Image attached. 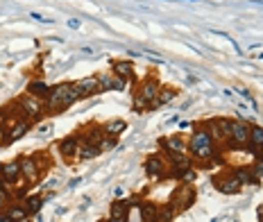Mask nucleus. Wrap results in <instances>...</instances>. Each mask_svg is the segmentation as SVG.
I'll use <instances>...</instances> for the list:
<instances>
[{"instance_id": "nucleus-1", "label": "nucleus", "mask_w": 263, "mask_h": 222, "mask_svg": "<svg viewBox=\"0 0 263 222\" xmlns=\"http://www.w3.org/2000/svg\"><path fill=\"white\" fill-rule=\"evenodd\" d=\"M78 100H80L78 86H75L73 82H62V84L50 89V95L46 98L44 104H46V111L54 114V111H64V109L73 107Z\"/></svg>"}, {"instance_id": "nucleus-2", "label": "nucleus", "mask_w": 263, "mask_h": 222, "mask_svg": "<svg viewBox=\"0 0 263 222\" xmlns=\"http://www.w3.org/2000/svg\"><path fill=\"white\" fill-rule=\"evenodd\" d=\"M188 152L200 161H209L216 157V141L211 138V134L206 129H198L193 134V138L188 141Z\"/></svg>"}, {"instance_id": "nucleus-3", "label": "nucleus", "mask_w": 263, "mask_h": 222, "mask_svg": "<svg viewBox=\"0 0 263 222\" xmlns=\"http://www.w3.org/2000/svg\"><path fill=\"white\" fill-rule=\"evenodd\" d=\"M193 202H195V188L190 186V184H180V186L172 191L170 200H168V204H172L177 213L190 209L193 207Z\"/></svg>"}, {"instance_id": "nucleus-4", "label": "nucleus", "mask_w": 263, "mask_h": 222, "mask_svg": "<svg viewBox=\"0 0 263 222\" xmlns=\"http://www.w3.org/2000/svg\"><path fill=\"white\" fill-rule=\"evenodd\" d=\"M250 141V125L243 120H232L229 123V148L232 150H240L245 148Z\"/></svg>"}, {"instance_id": "nucleus-5", "label": "nucleus", "mask_w": 263, "mask_h": 222, "mask_svg": "<svg viewBox=\"0 0 263 222\" xmlns=\"http://www.w3.org/2000/svg\"><path fill=\"white\" fill-rule=\"evenodd\" d=\"M16 104L20 107V111L25 114V118H28V120H36V118H41V116H44V111H46L44 100L32 98L30 93H25L23 98L16 100Z\"/></svg>"}, {"instance_id": "nucleus-6", "label": "nucleus", "mask_w": 263, "mask_h": 222, "mask_svg": "<svg viewBox=\"0 0 263 222\" xmlns=\"http://www.w3.org/2000/svg\"><path fill=\"white\" fill-rule=\"evenodd\" d=\"M229 123L232 120L227 118H209L204 123V129L211 134V138H214L216 143H229Z\"/></svg>"}, {"instance_id": "nucleus-7", "label": "nucleus", "mask_w": 263, "mask_h": 222, "mask_svg": "<svg viewBox=\"0 0 263 222\" xmlns=\"http://www.w3.org/2000/svg\"><path fill=\"white\" fill-rule=\"evenodd\" d=\"M166 170H168V163L161 154H150L146 159V173L150 179H164L166 177Z\"/></svg>"}, {"instance_id": "nucleus-8", "label": "nucleus", "mask_w": 263, "mask_h": 222, "mask_svg": "<svg viewBox=\"0 0 263 222\" xmlns=\"http://www.w3.org/2000/svg\"><path fill=\"white\" fill-rule=\"evenodd\" d=\"M80 145H82V138L70 134V136L59 141V154H62L66 161H73V159H78V154H80Z\"/></svg>"}, {"instance_id": "nucleus-9", "label": "nucleus", "mask_w": 263, "mask_h": 222, "mask_svg": "<svg viewBox=\"0 0 263 222\" xmlns=\"http://www.w3.org/2000/svg\"><path fill=\"white\" fill-rule=\"evenodd\" d=\"M78 86L80 98H91V95L100 93V82H98V75H91V77H84L80 82H75Z\"/></svg>"}, {"instance_id": "nucleus-10", "label": "nucleus", "mask_w": 263, "mask_h": 222, "mask_svg": "<svg viewBox=\"0 0 263 222\" xmlns=\"http://www.w3.org/2000/svg\"><path fill=\"white\" fill-rule=\"evenodd\" d=\"M216 191L222 193V195H238L240 193V182L234 177V175H229V177H220L216 179Z\"/></svg>"}, {"instance_id": "nucleus-11", "label": "nucleus", "mask_w": 263, "mask_h": 222, "mask_svg": "<svg viewBox=\"0 0 263 222\" xmlns=\"http://www.w3.org/2000/svg\"><path fill=\"white\" fill-rule=\"evenodd\" d=\"M32 127V120H28V118H18L16 123H12L10 127H7V143H16L20 136H25L28 134V129Z\"/></svg>"}, {"instance_id": "nucleus-12", "label": "nucleus", "mask_w": 263, "mask_h": 222, "mask_svg": "<svg viewBox=\"0 0 263 222\" xmlns=\"http://www.w3.org/2000/svg\"><path fill=\"white\" fill-rule=\"evenodd\" d=\"M18 163H20V175H23L28 182H34V179L39 177L41 166L36 163L34 157H23V159H18Z\"/></svg>"}, {"instance_id": "nucleus-13", "label": "nucleus", "mask_w": 263, "mask_h": 222, "mask_svg": "<svg viewBox=\"0 0 263 222\" xmlns=\"http://www.w3.org/2000/svg\"><path fill=\"white\" fill-rule=\"evenodd\" d=\"M20 177V163L18 161H10V163H0V179L7 184L18 182Z\"/></svg>"}, {"instance_id": "nucleus-14", "label": "nucleus", "mask_w": 263, "mask_h": 222, "mask_svg": "<svg viewBox=\"0 0 263 222\" xmlns=\"http://www.w3.org/2000/svg\"><path fill=\"white\" fill-rule=\"evenodd\" d=\"M159 145L164 148V152H186L188 150V145H186V141L182 136H168V138H161Z\"/></svg>"}, {"instance_id": "nucleus-15", "label": "nucleus", "mask_w": 263, "mask_h": 222, "mask_svg": "<svg viewBox=\"0 0 263 222\" xmlns=\"http://www.w3.org/2000/svg\"><path fill=\"white\" fill-rule=\"evenodd\" d=\"M50 89H52V86H48L44 79H32V82L28 84V91H25V93H30L32 98L44 100V102H46V98L50 95Z\"/></svg>"}, {"instance_id": "nucleus-16", "label": "nucleus", "mask_w": 263, "mask_h": 222, "mask_svg": "<svg viewBox=\"0 0 263 222\" xmlns=\"http://www.w3.org/2000/svg\"><path fill=\"white\" fill-rule=\"evenodd\" d=\"M232 175L240 182V186H243V184H248V186H256V184H258V179L254 177V173H252L250 166H238V168L232 170Z\"/></svg>"}, {"instance_id": "nucleus-17", "label": "nucleus", "mask_w": 263, "mask_h": 222, "mask_svg": "<svg viewBox=\"0 0 263 222\" xmlns=\"http://www.w3.org/2000/svg\"><path fill=\"white\" fill-rule=\"evenodd\" d=\"M127 211H130V202L127 200H116L112 202V222H127Z\"/></svg>"}, {"instance_id": "nucleus-18", "label": "nucleus", "mask_w": 263, "mask_h": 222, "mask_svg": "<svg viewBox=\"0 0 263 222\" xmlns=\"http://www.w3.org/2000/svg\"><path fill=\"white\" fill-rule=\"evenodd\" d=\"M112 68H114V75L122 77L125 82L134 79V64L132 61H112Z\"/></svg>"}, {"instance_id": "nucleus-19", "label": "nucleus", "mask_w": 263, "mask_h": 222, "mask_svg": "<svg viewBox=\"0 0 263 222\" xmlns=\"http://www.w3.org/2000/svg\"><path fill=\"white\" fill-rule=\"evenodd\" d=\"M261 145H263V127L261 125H250V141L245 148H248L250 152H256Z\"/></svg>"}, {"instance_id": "nucleus-20", "label": "nucleus", "mask_w": 263, "mask_h": 222, "mask_svg": "<svg viewBox=\"0 0 263 222\" xmlns=\"http://www.w3.org/2000/svg\"><path fill=\"white\" fill-rule=\"evenodd\" d=\"M177 95V91L175 89H170V86H161L159 89V93H156V100L152 102V109H156V107H164L166 102H170L172 98Z\"/></svg>"}, {"instance_id": "nucleus-21", "label": "nucleus", "mask_w": 263, "mask_h": 222, "mask_svg": "<svg viewBox=\"0 0 263 222\" xmlns=\"http://www.w3.org/2000/svg\"><path fill=\"white\" fill-rule=\"evenodd\" d=\"M125 129H127L125 120H109L107 125H102V132L107 134V136H118V134H122Z\"/></svg>"}, {"instance_id": "nucleus-22", "label": "nucleus", "mask_w": 263, "mask_h": 222, "mask_svg": "<svg viewBox=\"0 0 263 222\" xmlns=\"http://www.w3.org/2000/svg\"><path fill=\"white\" fill-rule=\"evenodd\" d=\"M100 152H102V150L98 148V145L82 143V145H80V154H78V159H80V161H88V159H96Z\"/></svg>"}, {"instance_id": "nucleus-23", "label": "nucleus", "mask_w": 263, "mask_h": 222, "mask_svg": "<svg viewBox=\"0 0 263 222\" xmlns=\"http://www.w3.org/2000/svg\"><path fill=\"white\" fill-rule=\"evenodd\" d=\"M5 213H7V216H10L14 222H20V220H25V218L30 216V213H28V209H25L23 204H10Z\"/></svg>"}, {"instance_id": "nucleus-24", "label": "nucleus", "mask_w": 263, "mask_h": 222, "mask_svg": "<svg viewBox=\"0 0 263 222\" xmlns=\"http://www.w3.org/2000/svg\"><path fill=\"white\" fill-rule=\"evenodd\" d=\"M177 216L175 207L172 204H164V207H159V213H156V220L159 222H172V218Z\"/></svg>"}, {"instance_id": "nucleus-25", "label": "nucleus", "mask_w": 263, "mask_h": 222, "mask_svg": "<svg viewBox=\"0 0 263 222\" xmlns=\"http://www.w3.org/2000/svg\"><path fill=\"white\" fill-rule=\"evenodd\" d=\"M23 207L28 209L30 216H34V213H36V211H41V207H44V198H41V195H32V198L25 200Z\"/></svg>"}, {"instance_id": "nucleus-26", "label": "nucleus", "mask_w": 263, "mask_h": 222, "mask_svg": "<svg viewBox=\"0 0 263 222\" xmlns=\"http://www.w3.org/2000/svg\"><path fill=\"white\" fill-rule=\"evenodd\" d=\"M12 184H7V182H2V179H0V207H2V204H7V202H14V191H12Z\"/></svg>"}, {"instance_id": "nucleus-27", "label": "nucleus", "mask_w": 263, "mask_h": 222, "mask_svg": "<svg viewBox=\"0 0 263 222\" xmlns=\"http://www.w3.org/2000/svg\"><path fill=\"white\" fill-rule=\"evenodd\" d=\"M102 136H104V132H102V127H93L91 132L84 136V141L82 143H88V145H100V141H102Z\"/></svg>"}, {"instance_id": "nucleus-28", "label": "nucleus", "mask_w": 263, "mask_h": 222, "mask_svg": "<svg viewBox=\"0 0 263 222\" xmlns=\"http://www.w3.org/2000/svg\"><path fill=\"white\" fill-rule=\"evenodd\" d=\"M98 82H100V93L114 89V75H109V73H100L98 75Z\"/></svg>"}, {"instance_id": "nucleus-29", "label": "nucleus", "mask_w": 263, "mask_h": 222, "mask_svg": "<svg viewBox=\"0 0 263 222\" xmlns=\"http://www.w3.org/2000/svg\"><path fill=\"white\" fill-rule=\"evenodd\" d=\"M98 148L102 150V152H109V150L118 148V141H116V136H107V134H104V136H102V141H100V145H98Z\"/></svg>"}, {"instance_id": "nucleus-30", "label": "nucleus", "mask_w": 263, "mask_h": 222, "mask_svg": "<svg viewBox=\"0 0 263 222\" xmlns=\"http://www.w3.org/2000/svg\"><path fill=\"white\" fill-rule=\"evenodd\" d=\"M250 168H252L254 177H256V179H263V161H261V159H256V161H254V166H250Z\"/></svg>"}, {"instance_id": "nucleus-31", "label": "nucleus", "mask_w": 263, "mask_h": 222, "mask_svg": "<svg viewBox=\"0 0 263 222\" xmlns=\"http://www.w3.org/2000/svg\"><path fill=\"white\" fill-rule=\"evenodd\" d=\"M125 86H127V82H125V79H122V77H118V75H114V89H116V91H122Z\"/></svg>"}, {"instance_id": "nucleus-32", "label": "nucleus", "mask_w": 263, "mask_h": 222, "mask_svg": "<svg viewBox=\"0 0 263 222\" xmlns=\"http://www.w3.org/2000/svg\"><path fill=\"white\" fill-rule=\"evenodd\" d=\"M30 16H32V18H34V20H39V23H52V20L44 18V16H41V14H36V11H32V14H30Z\"/></svg>"}, {"instance_id": "nucleus-33", "label": "nucleus", "mask_w": 263, "mask_h": 222, "mask_svg": "<svg viewBox=\"0 0 263 222\" xmlns=\"http://www.w3.org/2000/svg\"><path fill=\"white\" fill-rule=\"evenodd\" d=\"M80 25H82V23H80L78 18H70V20H68V27H70V30H80Z\"/></svg>"}, {"instance_id": "nucleus-34", "label": "nucleus", "mask_w": 263, "mask_h": 222, "mask_svg": "<svg viewBox=\"0 0 263 222\" xmlns=\"http://www.w3.org/2000/svg\"><path fill=\"white\" fill-rule=\"evenodd\" d=\"M7 143V127H0V145Z\"/></svg>"}, {"instance_id": "nucleus-35", "label": "nucleus", "mask_w": 263, "mask_h": 222, "mask_svg": "<svg viewBox=\"0 0 263 222\" xmlns=\"http://www.w3.org/2000/svg\"><path fill=\"white\" fill-rule=\"evenodd\" d=\"M256 218H258V222H263V204H258V209H256Z\"/></svg>"}, {"instance_id": "nucleus-36", "label": "nucleus", "mask_w": 263, "mask_h": 222, "mask_svg": "<svg viewBox=\"0 0 263 222\" xmlns=\"http://www.w3.org/2000/svg\"><path fill=\"white\" fill-rule=\"evenodd\" d=\"M50 129H52V127H50V125H44V127H41V129H39V134H48V132H50Z\"/></svg>"}, {"instance_id": "nucleus-37", "label": "nucleus", "mask_w": 263, "mask_h": 222, "mask_svg": "<svg viewBox=\"0 0 263 222\" xmlns=\"http://www.w3.org/2000/svg\"><path fill=\"white\" fill-rule=\"evenodd\" d=\"M254 154H256V159H261V161H263V145H261V148H258Z\"/></svg>"}, {"instance_id": "nucleus-38", "label": "nucleus", "mask_w": 263, "mask_h": 222, "mask_svg": "<svg viewBox=\"0 0 263 222\" xmlns=\"http://www.w3.org/2000/svg\"><path fill=\"white\" fill-rule=\"evenodd\" d=\"M0 222H14V220H12V218L5 213V216H0Z\"/></svg>"}, {"instance_id": "nucleus-39", "label": "nucleus", "mask_w": 263, "mask_h": 222, "mask_svg": "<svg viewBox=\"0 0 263 222\" xmlns=\"http://www.w3.org/2000/svg\"><path fill=\"white\" fill-rule=\"evenodd\" d=\"M184 2H200V0H184Z\"/></svg>"}, {"instance_id": "nucleus-40", "label": "nucleus", "mask_w": 263, "mask_h": 222, "mask_svg": "<svg viewBox=\"0 0 263 222\" xmlns=\"http://www.w3.org/2000/svg\"><path fill=\"white\" fill-rule=\"evenodd\" d=\"M258 59H261V61H263V52H258Z\"/></svg>"}]
</instances>
